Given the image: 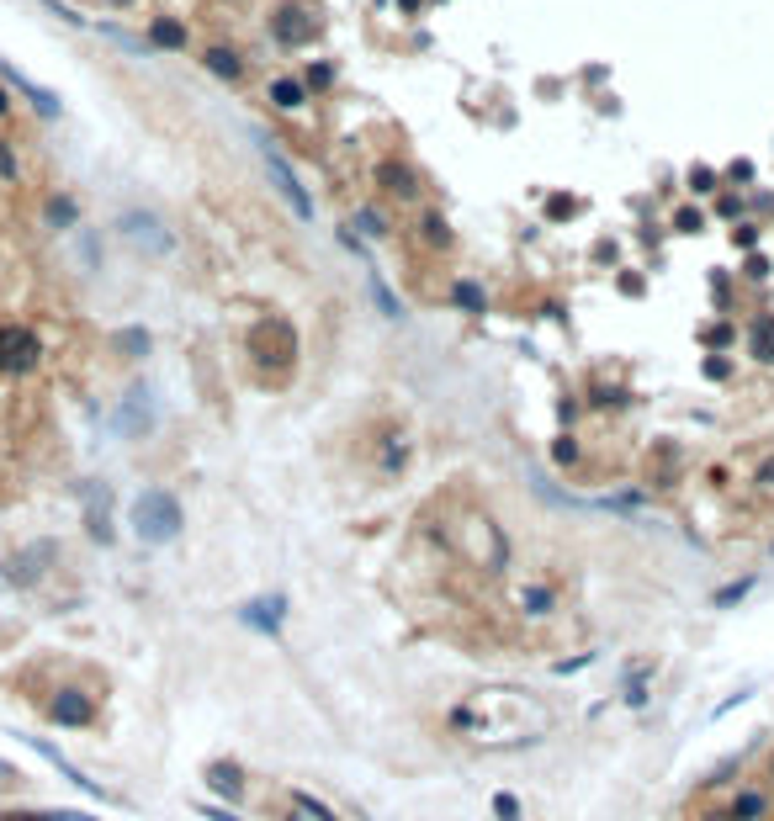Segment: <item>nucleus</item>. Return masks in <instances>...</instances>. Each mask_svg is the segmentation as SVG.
<instances>
[{"label": "nucleus", "instance_id": "nucleus-5", "mask_svg": "<svg viewBox=\"0 0 774 821\" xmlns=\"http://www.w3.org/2000/svg\"><path fill=\"white\" fill-rule=\"evenodd\" d=\"M48 556H54V546H27V556H5V562H0V573L16 583V588H32V583L43 578Z\"/></svg>", "mask_w": 774, "mask_h": 821}, {"label": "nucleus", "instance_id": "nucleus-10", "mask_svg": "<svg viewBox=\"0 0 774 821\" xmlns=\"http://www.w3.org/2000/svg\"><path fill=\"white\" fill-rule=\"evenodd\" d=\"M207 785H213L217 795H228V800H239V790H245V774H239L234 763H213V768H207Z\"/></svg>", "mask_w": 774, "mask_h": 821}, {"label": "nucleus", "instance_id": "nucleus-2", "mask_svg": "<svg viewBox=\"0 0 774 821\" xmlns=\"http://www.w3.org/2000/svg\"><path fill=\"white\" fill-rule=\"evenodd\" d=\"M43 361V339L27 324H0V371L5 376H27Z\"/></svg>", "mask_w": 774, "mask_h": 821}, {"label": "nucleus", "instance_id": "nucleus-22", "mask_svg": "<svg viewBox=\"0 0 774 821\" xmlns=\"http://www.w3.org/2000/svg\"><path fill=\"white\" fill-rule=\"evenodd\" d=\"M0 175H16V165H11V154L0 149Z\"/></svg>", "mask_w": 774, "mask_h": 821}, {"label": "nucleus", "instance_id": "nucleus-7", "mask_svg": "<svg viewBox=\"0 0 774 821\" xmlns=\"http://www.w3.org/2000/svg\"><path fill=\"white\" fill-rule=\"evenodd\" d=\"M123 234L133 244H149V249H170V234H159V223L149 213H127L123 217Z\"/></svg>", "mask_w": 774, "mask_h": 821}, {"label": "nucleus", "instance_id": "nucleus-20", "mask_svg": "<svg viewBox=\"0 0 774 821\" xmlns=\"http://www.w3.org/2000/svg\"><path fill=\"white\" fill-rule=\"evenodd\" d=\"M16 785H22V774L11 763H0V790H16Z\"/></svg>", "mask_w": 774, "mask_h": 821}, {"label": "nucleus", "instance_id": "nucleus-18", "mask_svg": "<svg viewBox=\"0 0 774 821\" xmlns=\"http://www.w3.org/2000/svg\"><path fill=\"white\" fill-rule=\"evenodd\" d=\"M526 609H552V594L547 588H526Z\"/></svg>", "mask_w": 774, "mask_h": 821}, {"label": "nucleus", "instance_id": "nucleus-17", "mask_svg": "<svg viewBox=\"0 0 774 821\" xmlns=\"http://www.w3.org/2000/svg\"><path fill=\"white\" fill-rule=\"evenodd\" d=\"M457 303H462V307H483V292H477L472 281H462V286H457Z\"/></svg>", "mask_w": 774, "mask_h": 821}, {"label": "nucleus", "instance_id": "nucleus-6", "mask_svg": "<svg viewBox=\"0 0 774 821\" xmlns=\"http://www.w3.org/2000/svg\"><path fill=\"white\" fill-rule=\"evenodd\" d=\"M266 165H271V175H276V191H281V196H286V202H292V213H297V217H313V202H308V196H303V185H297V175L286 170V159L266 149Z\"/></svg>", "mask_w": 774, "mask_h": 821}, {"label": "nucleus", "instance_id": "nucleus-9", "mask_svg": "<svg viewBox=\"0 0 774 821\" xmlns=\"http://www.w3.org/2000/svg\"><path fill=\"white\" fill-rule=\"evenodd\" d=\"M748 350H753L759 361H774V313L753 318V329H748Z\"/></svg>", "mask_w": 774, "mask_h": 821}, {"label": "nucleus", "instance_id": "nucleus-21", "mask_svg": "<svg viewBox=\"0 0 774 821\" xmlns=\"http://www.w3.org/2000/svg\"><path fill=\"white\" fill-rule=\"evenodd\" d=\"M494 806H498V816H504V821H515V811H520V806H515V795H498Z\"/></svg>", "mask_w": 774, "mask_h": 821}, {"label": "nucleus", "instance_id": "nucleus-12", "mask_svg": "<svg viewBox=\"0 0 774 821\" xmlns=\"http://www.w3.org/2000/svg\"><path fill=\"white\" fill-rule=\"evenodd\" d=\"M764 811H769V800H764L759 790H743L738 800H732V816H738V821H759Z\"/></svg>", "mask_w": 774, "mask_h": 821}, {"label": "nucleus", "instance_id": "nucleus-14", "mask_svg": "<svg viewBox=\"0 0 774 821\" xmlns=\"http://www.w3.org/2000/svg\"><path fill=\"white\" fill-rule=\"evenodd\" d=\"M149 37H155L159 48H186V27H181V22H165V16L155 22V32H149Z\"/></svg>", "mask_w": 774, "mask_h": 821}, {"label": "nucleus", "instance_id": "nucleus-1", "mask_svg": "<svg viewBox=\"0 0 774 821\" xmlns=\"http://www.w3.org/2000/svg\"><path fill=\"white\" fill-rule=\"evenodd\" d=\"M133 530H138V541H149V546L176 541V536H181V504H176V493H165V487L138 493V504H133Z\"/></svg>", "mask_w": 774, "mask_h": 821}, {"label": "nucleus", "instance_id": "nucleus-11", "mask_svg": "<svg viewBox=\"0 0 774 821\" xmlns=\"http://www.w3.org/2000/svg\"><path fill=\"white\" fill-rule=\"evenodd\" d=\"M207 69H213L217 80H239V75H245V59H239L234 48H207Z\"/></svg>", "mask_w": 774, "mask_h": 821}, {"label": "nucleus", "instance_id": "nucleus-24", "mask_svg": "<svg viewBox=\"0 0 774 821\" xmlns=\"http://www.w3.org/2000/svg\"><path fill=\"white\" fill-rule=\"evenodd\" d=\"M0 112H5V95H0Z\"/></svg>", "mask_w": 774, "mask_h": 821}, {"label": "nucleus", "instance_id": "nucleus-4", "mask_svg": "<svg viewBox=\"0 0 774 821\" xmlns=\"http://www.w3.org/2000/svg\"><path fill=\"white\" fill-rule=\"evenodd\" d=\"M271 32H276V43H286V48H303V43H313L318 22H313L308 11L286 5V11H276V16H271Z\"/></svg>", "mask_w": 774, "mask_h": 821}, {"label": "nucleus", "instance_id": "nucleus-15", "mask_svg": "<svg viewBox=\"0 0 774 821\" xmlns=\"http://www.w3.org/2000/svg\"><path fill=\"white\" fill-rule=\"evenodd\" d=\"M419 228H425V244H446V239H451V234H446V217H440V213H425V223H419Z\"/></svg>", "mask_w": 774, "mask_h": 821}, {"label": "nucleus", "instance_id": "nucleus-23", "mask_svg": "<svg viewBox=\"0 0 774 821\" xmlns=\"http://www.w3.org/2000/svg\"><path fill=\"white\" fill-rule=\"evenodd\" d=\"M764 487H774V461H769V466H764Z\"/></svg>", "mask_w": 774, "mask_h": 821}, {"label": "nucleus", "instance_id": "nucleus-8", "mask_svg": "<svg viewBox=\"0 0 774 821\" xmlns=\"http://www.w3.org/2000/svg\"><path fill=\"white\" fill-rule=\"evenodd\" d=\"M377 181H382L387 196H414V191H419V185H414V170H403V165H393V159L377 170Z\"/></svg>", "mask_w": 774, "mask_h": 821}, {"label": "nucleus", "instance_id": "nucleus-3", "mask_svg": "<svg viewBox=\"0 0 774 821\" xmlns=\"http://www.w3.org/2000/svg\"><path fill=\"white\" fill-rule=\"evenodd\" d=\"M48 721L64 731H80V726H91L95 721V700L80 689V684H64V689H54L48 695Z\"/></svg>", "mask_w": 774, "mask_h": 821}, {"label": "nucleus", "instance_id": "nucleus-19", "mask_svg": "<svg viewBox=\"0 0 774 821\" xmlns=\"http://www.w3.org/2000/svg\"><path fill=\"white\" fill-rule=\"evenodd\" d=\"M689 185H695V191H716V175L711 170H689Z\"/></svg>", "mask_w": 774, "mask_h": 821}, {"label": "nucleus", "instance_id": "nucleus-13", "mask_svg": "<svg viewBox=\"0 0 774 821\" xmlns=\"http://www.w3.org/2000/svg\"><path fill=\"white\" fill-rule=\"evenodd\" d=\"M271 101H276L281 112H297L303 106V85L297 80H271Z\"/></svg>", "mask_w": 774, "mask_h": 821}, {"label": "nucleus", "instance_id": "nucleus-16", "mask_svg": "<svg viewBox=\"0 0 774 821\" xmlns=\"http://www.w3.org/2000/svg\"><path fill=\"white\" fill-rule=\"evenodd\" d=\"M329 80H335V69H329V64H308V80H303V85H313V91H324Z\"/></svg>", "mask_w": 774, "mask_h": 821}]
</instances>
